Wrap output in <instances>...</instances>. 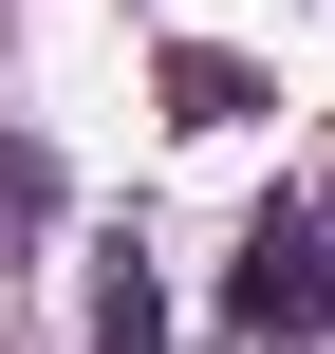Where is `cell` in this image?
I'll list each match as a JSON object with an SVG mask.
<instances>
[{"label": "cell", "mask_w": 335, "mask_h": 354, "mask_svg": "<svg viewBox=\"0 0 335 354\" xmlns=\"http://www.w3.org/2000/svg\"><path fill=\"white\" fill-rule=\"evenodd\" d=\"M224 317H242V336H317V317H335V224H317V205H261V224H242Z\"/></svg>", "instance_id": "obj_1"}, {"label": "cell", "mask_w": 335, "mask_h": 354, "mask_svg": "<svg viewBox=\"0 0 335 354\" xmlns=\"http://www.w3.org/2000/svg\"><path fill=\"white\" fill-rule=\"evenodd\" d=\"M93 354H168V317H149V280H112V299H93Z\"/></svg>", "instance_id": "obj_2"}, {"label": "cell", "mask_w": 335, "mask_h": 354, "mask_svg": "<svg viewBox=\"0 0 335 354\" xmlns=\"http://www.w3.org/2000/svg\"><path fill=\"white\" fill-rule=\"evenodd\" d=\"M37 205H56V168H37L19 131H0V224H37Z\"/></svg>", "instance_id": "obj_3"}]
</instances>
